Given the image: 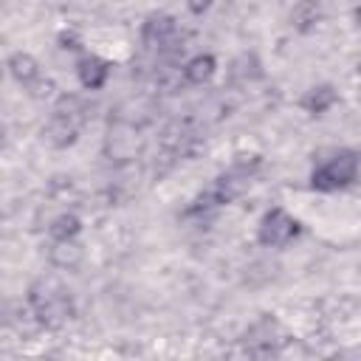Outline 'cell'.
<instances>
[{
    "label": "cell",
    "mask_w": 361,
    "mask_h": 361,
    "mask_svg": "<svg viewBox=\"0 0 361 361\" xmlns=\"http://www.w3.org/2000/svg\"><path fill=\"white\" fill-rule=\"evenodd\" d=\"M28 307H31L37 324H42L48 330H56L68 319H73L71 293L62 285H56L54 279H37L28 288Z\"/></svg>",
    "instance_id": "1"
},
{
    "label": "cell",
    "mask_w": 361,
    "mask_h": 361,
    "mask_svg": "<svg viewBox=\"0 0 361 361\" xmlns=\"http://www.w3.org/2000/svg\"><path fill=\"white\" fill-rule=\"evenodd\" d=\"M361 172V152L358 149H350V147H341V149H333L330 158L319 161L310 172V189L316 192H338V189H347L350 183H355Z\"/></svg>",
    "instance_id": "2"
},
{
    "label": "cell",
    "mask_w": 361,
    "mask_h": 361,
    "mask_svg": "<svg viewBox=\"0 0 361 361\" xmlns=\"http://www.w3.org/2000/svg\"><path fill=\"white\" fill-rule=\"evenodd\" d=\"M299 234H302V223L290 212H285L282 206L268 209L257 226V243L265 248H285Z\"/></svg>",
    "instance_id": "3"
},
{
    "label": "cell",
    "mask_w": 361,
    "mask_h": 361,
    "mask_svg": "<svg viewBox=\"0 0 361 361\" xmlns=\"http://www.w3.org/2000/svg\"><path fill=\"white\" fill-rule=\"evenodd\" d=\"M178 37V20L172 14L155 11L141 23V42L152 51H164L166 45H172Z\"/></svg>",
    "instance_id": "4"
},
{
    "label": "cell",
    "mask_w": 361,
    "mask_h": 361,
    "mask_svg": "<svg viewBox=\"0 0 361 361\" xmlns=\"http://www.w3.org/2000/svg\"><path fill=\"white\" fill-rule=\"evenodd\" d=\"M76 76L85 90H102L110 79V62L96 54H82L76 59Z\"/></svg>",
    "instance_id": "5"
},
{
    "label": "cell",
    "mask_w": 361,
    "mask_h": 361,
    "mask_svg": "<svg viewBox=\"0 0 361 361\" xmlns=\"http://www.w3.org/2000/svg\"><path fill=\"white\" fill-rule=\"evenodd\" d=\"M336 102H338V90H336V85H330V82H319V85H310V87L302 93L299 107H302L307 116H324Z\"/></svg>",
    "instance_id": "6"
},
{
    "label": "cell",
    "mask_w": 361,
    "mask_h": 361,
    "mask_svg": "<svg viewBox=\"0 0 361 361\" xmlns=\"http://www.w3.org/2000/svg\"><path fill=\"white\" fill-rule=\"evenodd\" d=\"M248 183H251V175H245V172H240L237 166H231L228 172L217 175L214 186H212V195L217 197V203H220V206H226V203L237 200V197L248 189Z\"/></svg>",
    "instance_id": "7"
},
{
    "label": "cell",
    "mask_w": 361,
    "mask_h": 361,
    "mask_svg": "<svg viewBox=\"0 0 361 361\" xmlns=\"http://www.w3.org/2000/svg\"><path fill=\"white\" fill-rule=\"evenodd\" d=\"M79 130H82L79 121L65 118V116H51V121H48V127H45V141H48L51 147H56V149H68V147L76 144Z\"/></svg>",
    "instance_id": "8"
},
{
    "label": "cell",
    "mask_w": 361,
    "mask_h": 361,
    "mask_svg": "<svg viewBox=\"0 0 361 361\" xmlns=\"http://www.w3.org/2000/svg\"><path fill=\"white\" fill-rule=\"evenodd\" d=\"M8 73H11V79L17 82V85H23V87H34L37 82H39V62L31 56V54H25V51H14L11 56H8Z\"/></svg>",
    "instance_id": "9"
},
{
    "label": "cell",
    "mask_w": 361,
    "mask_h": 361,
    "mask_svg": "<svg viewBox=\"0 0 361 361\" xmlns=\"http://www.w3.org/2000/svg\"><path fill=\"white\" fill-rule=\"evenodd\" d=\"M85 259V248L76 240H65V243H54L48 251V262L59 271H76Z\"/></svg>",
    "instance_id": "10"
},
{
    "label": "cell",
    "mask_w": 361,
    "mask_h": 361,
    "mask_svg": "<svg viewBox=\"0 0 361 361\" xmlns=\"http://www.w3.org/2000/svg\"><path fill=\"white\" fill-rule=\"evenodd\" d=\"M288 20H290V28H293V31L310 34V31L319 25V20H322V3H319V0H299V3L290 8Z\"/></svg>",
    "instance_id": "11"
},
{
    "label": "cell",
    "mask_w": 361,
    "mask_h": 361,
    "mask_svg": "<svg viewBox=\"0 0 361 361\" xmlns=\"http://www.w3.org/2000/svg\"><path fill=\"white\" fill-rule=\"evenodd\" d=\"M214 73H217V59L212 54H195L183 62L186 85H206L214 79Z\"/></svg>",
    "instance_id": "12"
},
{
    "label": "cell",
    "mask_w": 361,
    "mask_h": 361,
    "mask_svg": "<svg viewBox=\"0 0 361 361\" xmlns=\"http://www.w3.org/2000/svg\"><path fill=\"white\" fill-rule=\"evenodd\" d=\"M228 76H231L234 82L251 85V82H259V79L265 76V71H262L259 56H257L254 51H245V54L234 56V62H231V68H228Z\"/></svg>",
    "instance_id": "13"
},
{
    "label": "cell",
    "mask_w": 361,
    "mask_h": 361,
    "mask_svg": "<svg viewBox=\"0 0 361 361\" xmlns=\"http://www.w3.org/2000/svg\"><path fill=\"white\" fill-rule=\"evenodd\" d=\"M79 231H82V217L73 214V212H62V214H56V217L51 220V226H48V237H51L54 243L76 240Z\"/></svg>",
    "instance_id": "14"
},
{
    "label": "cell",
    "mask_w": 361,
    "mask_h": 361,
    "mask_svg": "<svg viewBox=\"0 0 361 361\" xmlns=\"http://www.w3.org/2000/svg\"><path fill=\"white\" fill-rule=\"evenodd\" d=\"M155 85L161 93H178L183 85H186V76H183V65H164L155 71Z\"/></svg>",
    "instance_id": "15"
},
{
    "label": "cell",
    "mask_w": 361,
    "mask_h": 361,
    "mask_svg": "<svg viewBox=\"0 0 361 361\" xmlns=\"http://www.w3.org/2000/svg\"><path fill=\"white\" fill-rule=\"evenodd\" d=\"M54 116H65V118H73V121H85V102L79 96H59L56 104H54Z\"/></svg>",
    "instance_id": "16"
},
{
    "label": "cell",
    "mask_w": 361,
    "mask_h": 361,
    "mask_svg": "<svg viewBox=\"0 0 361 361\" xmlns=\"http://www.w3.org/2000/svg\"><path fill=\"white\" fill-rule=\"evenodd\" d=\"M212 6H214V0H186V8H189L195 17H203Z\"/></svg>",
    "instance_id": "17"
},
{
    "label": "cell",
    "mask_w": 361,
    "mask_h": 361,
    "mask_svg": "<svg viewBox=\"0 0 361 361\" xmlns=\"http://www.w3.org/2000/svg\"><path fill=\"white\" fill-rule=\"evenodd\" d=\"M59 42H62V48H73V51L79 48V39H76L73 34H62V37H59Z\"/></svg>",
    "instance_id": "18"
},
{
    "label": "cell",
    "mask_w": 361,
    "mask_h": 361,
    "mask_svg": "<svg viewBox=\"0 0 361 361\" xmlns=\"http://www.w3.org/2000/svg\"><path fill=\"white\" fill-rule=\"evenodd\" d=\"M355 23H358V25H361V6H358V8H355Z\"/></svg>",
    "instance_id": "19"
},
{
    "label": "cell",
    "mask_w": 361,
    "mask_h": 361,
    "mask_svg": "<svg viewBox=\"0 0 361 361\" xmlns=\"http://www.w3.org/2000/svg\"><path fill=\"white\" fill-rule=\"evenodd\" d=\"M358 73H361V62H358Z\"/></svg>",
    "instance_id": "20"
}]
</instances>
